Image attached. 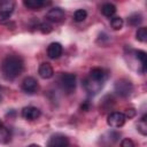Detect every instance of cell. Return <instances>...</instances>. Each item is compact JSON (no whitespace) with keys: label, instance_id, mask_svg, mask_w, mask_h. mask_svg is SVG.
I'll return each mask as SVG.
<instances>
[{"label":"cell","instance_id":"6da1fadb","mask_svg":"<svg viewBox=\"0 0 147 147\" xmlns=\"http://www.w3.org/2000/svg\"><path fill=\"white\" fill-rule=\"evenodd\" d=\"M24 69V62L18 55H7L1 62V72L7 80L18 77Z\"/></svg>","mask_w":147,"mask_h":147},{"label":"cell","instance_id":"7a4b0ae2","mask_svg":"<svg viewBox=\"0 0 147 147\" xmlns=\"http://www.w3.org/2000/svg\"><path fill=\"white\" fill-rule=\"evenodd\" d=\"M76 75L71 74V72H64L60 76L59 78V84L61 86V88L67 92V93H72L75 92L76 88Z\"/></svg>","mask_w":147,"mask_h":147},{"label":"cell","instance_id":"3957f363","mask_svg":"<svg viewBox=\"0 0 147 147\" xmlns=\"http://www.w3.org/2000/svg\"><path fill=\"white\" fill-rule=\"evenodd\" d=\"M114 90L116 92V94H118L122 98H127L129 95H131L132 91H133V85L132 83L126 79V78H122L118 79L115 85H114Z\"/></svg>","mask_w":147,"mask_h":147},{"label":"cell","instance_id":"277c9868","mask_svg":"<svg viewBox=\"0 0 147 147\" xmlns=\"http://www.w3.org/2000/svg\"><path fill=\"white\" fill-rule=\"evenodd\" d=\"M15 0H0V23L9 21V17L15 9Z\"/></svg>","mask_w":147,"mask_h":147},{"label":"cell","instance_id":"5b68a950","mask_svg":"<svg viewBox=\"0 0 147 147\" xmlns=\"http://www.w3.org/2000/svg\"><path fill=\"white\" fill-rule=\"evenodd\" d=\"M103 84H105V80H100V79H94V78H91L90 76L86 77L84 80H83V86L85 88V91L91 94V95H94L96 93H99L102 87H103Z\"/></svg>","mask_w":147,"mask_h":147},{"label":"cell","instance_id":"8992f818","mask_svg":"<svg viewBox=\"0 0 147 147\" xmlns=\"http://www.w3.org/2000/svg\"><path fill=\"white\" fill-rule=\"evenodd\" d=\"M126 121V117L123 113L121 111H113L108 115L107 117V123L110 127H114V129H117V127H121L124 125Z\"/></svg>","mask_w":147,"mask_h":147},{"label":"cell","instance_id":"52a82bcc","mask_svg":"<svg viewBox=\"0 0 147 147\" xmlns=\"http://www.w3.org/2000/svg\"><path fill=\"white\" fill-rule=\"evenodd\" d=\"M64 16H65L64 10L60 7H55V8H52L47 11L45 18L48 22H52V23H60L64 20Z\"/></svg>","mask_w":147,"mask_h":147},{"label":"cell","instance_id":"ba28073f","mask_svg":"<svg viewBox=\"0 0 147 147\" xmlns=\"http://www.w3.org/2000/svg\"><path fill=\"white\" fill-rule=\"evenodd\" d=\"M39 88V85H38V82L34 77H31V76H28L23 79L22 82V90L25 92V93H29V94H33L38 91Z\"/></svg>","mask_w":147,"mask_h":147},{"label":"cell","instance_id":"9c48e42d","mask_svg":"<svg viewBox=\"0 0 147 147\" xmlns=\"http://www.w3.org/2000/svg\"><path fill=\"white\" fill-rule=\"evenodd\" d=\"M68 145H69V139L64 134H61V133L53 134L47 142V146L49 147H64Z\"/></svg>","mask_w":147,"mask_h":147},{"label":"cell","instance_id":"30bf717a","mask_svg":"<svg viewBox=\"0 0 147 147\" xmlns=\"http://www.w3.org/2000/svg\"><path fill=\"white\" fill-rule=\"evenodd\" d=\"M40 115H41L40 110L33 106H28V107H24L22 109V117L28 119V121H34V119L39 118Z\"/></svg>","mask_w":147,"mask_h":147},{"label":"cell","instance_id":"8fae6325","mask_svg":"<svg viewBox=\"0 0 147 147\" xmlns=\"http://www.w3.org/2000/svg\"><path fill=\"white\" fill-rule=\"evenodd\" d=\"M63 52V47L60 42H51L47 47V56L52 60L59 59L62 55Z\"/></svg>","mask_w":147,"mask_h":147},{"label":"cell","instance_id":"7c38bea8","mask_svg":"<svg viewBox=\"0 0 147 147\" xmlns=\"http://www.w3.org/2000/svg\"><path fill=\"white\" fill-rule=\"evenodd\" d=\"M38 74L41 78L44 79H49L54 76V70H53V67L48 63V62H44L39 65L38 68Z\"/></svg>","mask_w":147,"mask_h":147},{"label":"cell","instance_id":"4fadbf2b","mask_svg":"<svg viewBox=\"0 0 147 147\" xmlns=\"http://www.w3.org/2000/svg\"><path fill=\"white\" fill-rule=\"evenodd\" d=\"M23 5L28 9L38 10L45 6V0H23Z\"/></svg>","mask_w":147,"mask_h":147},{"label":"cell","instance_id":"5bb4252c","mask_svg":"<svg viewBox=\"0 0 147 147\" xmlns=\"http://www.w3.org/2000/svg\"><path fill=\"white\" fill-rule=\"evenodd\" d=\"M101 13L106 17H113L116 13V6L110 3V2H106L101 7Z\"/></svg>","mask_w":147,"mask_h":147},{"label":"cell","instance_id":"9a60e30c","mask_svg":"<svg viewBox=\"0 0 147 147\" xmlns=\"http://www.w3.org/2000/svg\"><path fill=\"white\" fill-rule=\"evenodd\" d=\"M91 78H94V79H100V80H106L107 78V72L102 69V68H93L91 71H90V75H88Z\"/></svg>","mask_w":147,"mask_h":147},{"label":"cell","instance_id":"2e32d148","mask_svg":"<svg viewBox=\"0 0 147 147\" xmlns=\"http://www.w3.org/2000/svg\"><path fill=\"white\" fill-rule=\"evenodd\" d=\"M10 131L0 122V144H7L10 141Z\"/></svg>","mask_w":147,"mask_h":147},{"label":"cell","instance_id":"e0dca14e","mask_svg":"<svg viewBox=\"0 0 147 147\" xmlns=\"http://www.w3.org/2000/svg\"><path fill=\"white\" fill-rule=\"evenodd\" d=\"M127 23L131 26H139L142 23V15L140 13H133L127 17Z\"/></svg>","mask_w":147,"mask_h":147},{"label":"cell","instance_id":"ac0fdd59","mask_svg":"<svg viewBox=\"0 0 147 147\" xmlns=\"http://www.w3.org/2000/svg\"><path fill=\"white\" fill-rule=\"evenodd\" d=\"M111 20H110V25H111V28L114 29V30H121L122 28H123V24H124V22H123V18L122 17H119V16H114V17H110Z\"/></svg>","mask_w":147,"mask_h":147},{"label":"cell","instance_id":"d6986e66","mask_svg":"<svg viewBox=\"0 0 147 147\" xmlns=\"http://www.w3.org/2000/svg\"><path fill=\"white\" fill-rule=\"evenodd\" d=\"M146 118H147V116L146 115H144L142 117H141V119L138 122V124H137V129H138V131L142 134V136H146L147 134V121H146Z\"/></svg>","mask_w":147,"mask_h":147},{"label":"cell","instance_id":"ffe728a7","mask_svg":"<svg viewBox=\"0 0 147 147\" xmlns=\"http://www.w3.org/2000/svg\"><path fill=\"white\" fill-rule=\"evenodd\" d=\"M136 38H137V40H139L141 42H146L147 41V28H145V26L139 28L136 32Z\"/></svg>","mask_w":147,"mask_h":147},{"label":"cell","instance_id":"44dd1931","mask_svg":"<svg viewBox=\"0 0 147 147\" xmlns=\"http://www.w3.org/2000/svg\"><path fill=\"white\" fill-rule=\"evenodd\" d=\"M87 17V11L85 9H77L74 14V20L76 22H83Z\"/></svg>","mask_w":147,"mask_h":147},{"label":"cell","instance_id":"7402d4cb","mask_svg":"<svg viewBox=\"0 0 147 147\" xmlns=\"http://www.w3.org/2000/svg\"><path fill=\"white\" fill-rule=\"evenodd\" d=\"M38 29H39L42 33H49V32L52 31V26H51V24H48L47 22L40 23V24L38 25Z\"/></svg>","mask_w":147,"mask_h":147},{"label":"cell","instance_id":"603a6c76","mask_svg":"<svg viewBox=\"0 0 147 147\" xmlns=\"http://www.w3.org/2000/svg\"><path fill=\"white\" fill-rule=\"evenodd\" d=\"M121 145L123 147H133L134 146V142L132 140H130V139H124V140H122Z\"/></svg>","mask_w":147,"mask_h":147},{"label":"cell","instance_id":"cb8c5ba5","mask_svg":"<svg viewBox=\"0 0 147 147\" xmlns=\"http://www.w3.org/2000/svg\"><path fill=\"white\" fill-rule=\"evenodd\" d=\"M125 115V117H133L134 115H136V110L134 109H127V111H126V114H124Z\"/></svg>","mask_w":147,"mask_h":147},{"label":"cell","instance_id":"d4e9b609","mask_svg":"<svg viewBox=\"0 0 147 147\" xmlns=\"http://www.w3.org/2000/svg\"><path fill=\"white\" fill-rule=\"evenodd\" d=\"M80 108H82V110H88V108H90V103L88 102H84L82 106H80Z\"/></svg>","mask_w":147,"mask_h":147},{"label":"cell","instance_id":"484cf974","mask_svg":"<svg viewBox=\"0 0 147 147\" xmlns=\"http://www.w3.org/2000/svg\"><path fill=\"white\" fill-rule=\"evenodd\" d=\"M1 100H2V98H1V95H0V102H1Z\"/></svg>","mask_w":147,"mask_h":147}]
</instances>
